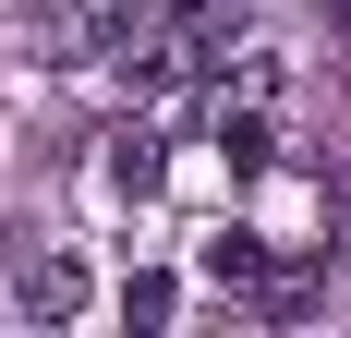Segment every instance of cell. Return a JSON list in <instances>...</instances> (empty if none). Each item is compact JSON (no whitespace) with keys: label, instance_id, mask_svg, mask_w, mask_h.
<instances>
[{"label":"cell","instance_id":"3957f363","mask_svg":"<svg viewBox=\"0 0 351 338\" xmlns=\"http://www.w3.org/2000/svg\"><path fill=\"white\" fill-rule=\"evenodd\" d=\"M109 181H121V194H158V145H145V133H109Z\"/></svg>","mask_w":351,"mask_h":338},{"label":"cell","instance_id":"5b68a950","mask_svg":"<svg viewBox=\"0 0 351 338\" xmlns=\"http://www.w3.org/2000/svg\"><path fill=\"white\" fill-rule=\"evenodd\" d=\"M327 25H339V36H351V0H327Z\"/></svg>","mask_w":351,"mask_h":338},{"label":"cell","instance_id":"7a4b0ae2","mask_svg":"<svg viewBox=\"0 0 351 338\" xmlns=\"http://www.w3.org/2000/svg\"><path fill=\"white\" fill-rule=\"evenodd\" d=\"M0 278H12V302H25L36 326L85 314V266H73V254H49V242H0Z\"/></svg>","mask_w":351,"mask_h":338},{"label":"cell","instance_id":"6da1fadb","mask_svg":"<svg viewBox=\"0 0 351 338\" xmlns=\"http://www.w3.org/2000/svg\"><path fill=\"white\" fill-rule=\"evenodd\" d=\"M25 49L36 61H121V49H134V0H36Z\"/></svg>","mask_w":351,"mask_h":338},{"label":"cell","instance_id":"277c9868","mask_svg":"<svg viewBox=\"0 0 351 338\" xmlns=\"http://www.w3.org/2000/svg\"><path fill=\"white\" fill-rule=\"evenodd\" d=\"M170 12H182V25H206V12H218V0H170Z\"/></svg>","mask_w":351,"mask_h":338}]
</instances>
